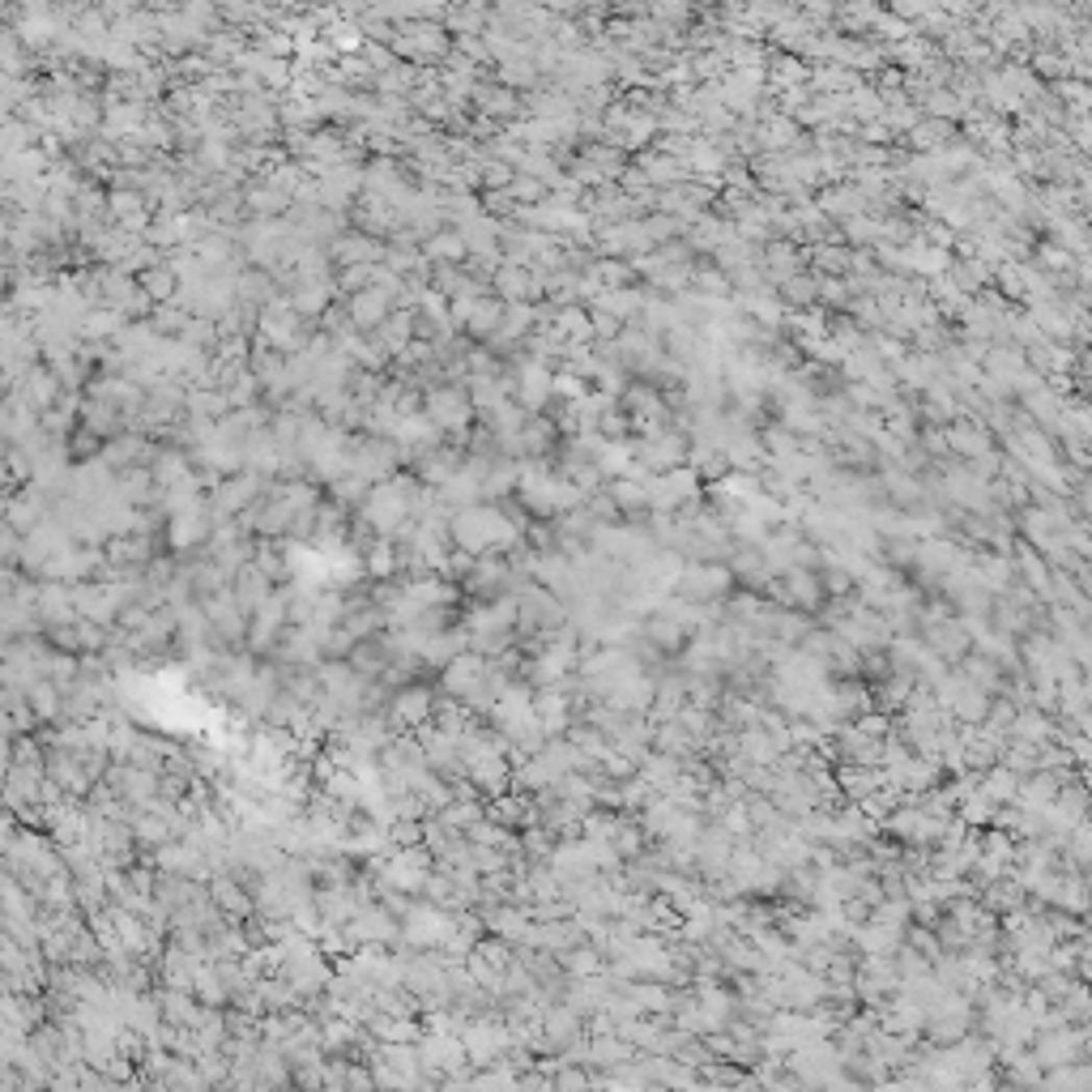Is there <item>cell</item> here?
Masks as SVG:
<instances>
[{"label": "cell", "mask_w": 1092, "mask_h": 1092, "mask_svg": "<svg viewBox=\"0 0 1092 1092\" xmlns=\"http://www.w3.org/2000/svg\"><path fill=\"white\" fill-rule=\"evenodd\" d=\"M499 321H504V303H499L495 295H482V299L474 303V312H470V321H466V333L478 338V342H487V338L499 329Z\"/></svg>", "instance_id": "cell-28"}, {"label": "cell", "mask_w": 1092, "mask_h": 1092, "mask_svg": "<svg viewBox=\"0 0 1092 1092\" xmlns=\"http://www.w3.org/2000/svg\"><path fill=\"white\" fill-rule=\"evenodd\" d=\"M833 781H837L841 802H849V806H862L875 790L888 786V777H884L879 768H837V772H833Z\"/></svg>", "instance_id": "cell-10"}, {"label": "cell", "mask_w": 1092, "mask_h": 1092, "mask_svg": "<svg viewBox=\"0 0 1092 1092\" xmlns=\"http://www.w3.org/2000/svg\"><path fill=\"white\" fill-rule=\"evenodd\" d=\"M943 278L955 287V291H965L969 299H977L982 291H990L994 287V269L990 265H982L977 256H951V265H947V273Z\"/></svg>", "instance_id": "cell-13"}, {"label": "cell", "mask_w": 1092, "mask_h": 1092, "mask_svg": "<svg viewBox=\"0 0 1092 1092\" xmlns=\"http://www.w3.org/2000/svg\"><path fill=\"white\" fill-rule=\"evenodd\" d=\"M994 815H998V806L982 794V790H973V794H965L961 802H955V819H961V824L969 828V833H982V828H994Z\"/></svg>", "instance_id": "cell-27"}, {"label": "cell", "mask_w": 1092, "mask_h": 1092, "mask_svg": "<svg viewBox=\"0 0 1092 1092\" xmlns=\"http://www.w3.org/2000/svg\"><path fill=\"white\" fill-rule=\"evenodd\" d=\"M546 329H555L564 342L572 346H594V325H589V307H555L551 316V325Z\"/></svg>", "instance_id": "cell-22"}, {"label": "cell", "mask_w": 1092, "mask_h": 1092, "mask_svg": "<svg viewBox=\"0 0 1092 1092\" xmlns=\"http://www.w3.org/2000/svg\"><path fill=\"white\" fill-rule=\"evenodd\" d=\"M918 641L926 645V653L930 657H939L943 666H961V657L973 649L969 645V636H965V627H961V619H943V623H930V627H922L918 631Z\"/></svg>", "instance_id": "cell-7"}, {"label": "cell", "mask_w": 1092, "mask_h": 1092, "mask_svg": "<svg viewBox=\"0 0 1092 1092\" xmlns=\"http://www.w3.org/2000/svg\"><path fill=\"white\" fill-rule=\"evenodd\" d=\"M636 462V452H631V440H606V448L598 452V474L611 482V478H623L627 474V466Z\"/></svg>", "instance_id": "cell-31"}, {"label": "cell", "mask_w": 1092, "mask_h": 1092, "mask_svg": "<svg viewBox=\"0 0 1092 1092\" xmlns=\"http://www.w3.org/2000/svg\"><path fill=\"white\" fill-rule=\"evenodd\" d=\"M350 316H354V325H363V329L380 325L384 316H389V295H380V291H363V295H354Z\"/></svg>", "instance_id": "cell-32"}, {"label": "cell", "mask_w": 1092, "mask_h": 1092, "mask_svg": "<svg viewBox=\"0 0 1092 1092\" xmlns=\"http://www.w3.org/2000/svg\"><path fill=\"white\" fill-rule=\"evenodd\" d=\"M380 875H384V888H397V892H423L427 879H431V853L427 849H393L384 862H380Z\"/></svg>", "instance_id": "cell-6"}, {"label": "cell", "mask_w": 1092, "mask_h": 1092, "mask_svg": "<svg viewBox=\"0 0 1092 1092\" xmlns=\"http://www.w3.org/2000/svg\"><path fill=\"white\" fill-rule=\"evenodd\" d=\"M1008 739L1033 743V747H1050V743H1059V717H1045V713H1037V709H1020L1016 721H1012V730H1008Z\"/></svg>", "instance_id": "cell-14"}, {"label": "cell", "mask_w": 1092, "mask_h": 1092, "mask_svg": "<svg viewBox=\"0 0 1092 1092\" xmlns=\"http://www.w3.org/2000/svg\"><path fill=\"white\" fill-rule=\"evenodd\" d=\"M209 896H214V900L226 909V914H244V909H248V896H244V892H240L231 879H214Z\"/></svg>", "instance_id": "cell-38"}, {"label": "cell", "mask_w": 1092, "mask_h": 1092, "mask_svg": "<svg viewBox=\"0 0 1092 1092\" xmlns=\"http://www.w3.org/2000/svg\"><path fill=\"white\" fill-rule=\"evenodd\" d=\"M735 576L725 564H682L674 585H670V594L678 602H692V606H721L725 598L735 594Z\"/></svg>", "instance_id": "cell-1"}, {"label": "cell", "mask_w": 1092, "mask_h": 1092, "mask_svg": "<svg viewBox=\"0 0 1092 1092\" xmlns=\"http://www.w3.org/2000/svg\"><path fill=\"white\" fill-rule=\"evenodd\" d=\"M955 670H961V674H965V678L973 682V688H977V692H986L990 700H994L998 692H1003V682H1008V674H1003V670H998V666H994L990 657H982V653H973V649H969V653L961 657V666H955Z\"/></svg>", "instance_id": "cell-20"}, {"label": "cell", "mask_w": 1092, "mask_h": 1092, "mask_svg": "<svg viewBox=\"0 0 1092 1092\" xmlns=\"http://www.w3.org/2000/svg\"><path fill=\"white\" fill-rule=\"evenodd\" d=\"M636 167H641V175L649 179V189H657V193H666V189H678V184H688V163H678V158H666V154H636L631 158Z\"/></svg>", "instance_id": "cell-12"}, {"label": "cell", "mask_w": 1092, "mask_h": 1092, "mask_svg": "<svg viewBox=\"0 0 1092 1092\" xmlns=\"http://www.w3.org/2000/svg\"><path fill=\"white\" fill-rule=\"evenodd\" d=\"M1092 1088V1071L1088 1063H1067V1067H1054V1071H1045L1041 1084L1033 1092H1088Z\"/></svg>", "instance_id": "cell-24"}, {"label": "cell", "mask_w": 1092, "mask_h": 1092, "mask_svg": "<svg viewBox=\"0 0 1092 1092\" xmlns=\"http://www.w3.org/2000/svg\"><path fill=\"white\" fill-rule=\"evenodd\" d=\"M900 142H904L909 154H939L943 146L955 142V124H943V120H926V116H922L914 128L900 136Z\"/></svg>", "instance_id": "cell-15"}, {"label": "cell", "mask_w": 1092, "mask_h": 1092, "mask_svg": "<svg viewBox=\"0 0 1092 1092\" xmlns=\"http://www.w3.org/2000/svg\"><path fill=\"white\" fill-rule=\"evenodd\" d=\"M508 197H513V201H517L521 209H529V205H542V201L551 197V193H546V184H538V179H529V175H517V171H513V184H508Z\"/></svg>", "instance_id": "cell-33"}, {"label": "cell", "mask_w": 1092, "mask_h": 1092, "mask_svg": "<svg viewBox=\"0 0 1092 1092\" xmlns=\"http://www.w3.org/2000/svg\"><path fill=\"white\" fill-rule=\"evenodd\" d=\"M811 201H815V209H819V214H824L828 222H837V226H841V222H849V218H858V214H871L867 197H862V193L849 184V179H845V184H828V189H819Z\"/></svg>", "instance_id": "cell-9"}, {"label": "cell", "mask_w": 1092, "mask_h": 1092, "mask_svg": "<svg viewBox=\"0 0 1092 1092\" xmlns=\"http://www.w3.org/2000/svg\"><path fill=\"white\" fill-rule=\"evenodd\" d=\"M555 961H560V969L568 973V982H576V977H598V973L606 969V955H602L594 943H580V947L555 955Z\"/></svg>", "instance_id": "cell-25"}, {"label": "cell", "mask_w": 1092, "mask_h": 1092, "mask_svg": "<svg viewBox=\"0 0 1092 1092\" xmlns=\"http://www.w3.org/2000/svg\"><path fill=\"white\" fill-rule=\"evenodd\" d=\"M589 312L615 316L619 325H636V321H641V287H627V291H598L594 299H589Z\"/></svg>", "instance_id": "cell-17"}, {"label": "cell", "mask_w": 1092, "mask_h": 1092, "mask_svg": "<svg viewBox=\"0 0 1092 1092\" xmlns=\"http://www.w3.org/2000/svg\"><path fill=\"white\" fill-rule=\"evenodd\" d=\"M436 692L431 688H419V682H409V688H401L389 704V713L401 721V725H427L436 717Z\"/></svg>", "instance_id": "cell-11"}, {"label": "cell", "mask_w": 1092, "mask_h": 1092, "mask_svg": "<svg viewBox=\"0 0 1092 1092\" xmlns=\"http://www.w3.org/2000/svg\"><path fill=\"white\" fill-rule=\"evenodd\" d=\"M474 103H478V111L487 116V120H499V124H513V116L521 111V95H513V90H504L499 81H482V85H474V95H470Z\"/></svg>", "instance_id": "cell-16"}, {"label": "cell", "mask_w": 1092, "mask_h": 1092, "mask_svg": "<svg viewBox=\"0 0 1092 1092\" xmlns=\"http://www.w3.org/2000/svg\"><path fill=\"white\" fill-rule=\"evenodd\" d=\"M879 120L888 124V132H892L896 142H900V136H904L909 128H914V124L922 120V111H918L914 103H900V107H884V116H879Z\"/></svg>", "instance_id": "cell-35"}, {"label": "cell", "mask_w": 1092, "mask_h": 1092, "mask_svg": "<svg viewBox=\"0 0 1092 1092\" xmlns=\"http://www.w3.org/2000/svg\"><path fill=\"white\" fill-rule=\"evenodd\" d=\"M580 508L589 513V521H594L598 529H602V525H619V521H623V517H619V508L611 504V495H606V487H602L598 495H589V499H585Z\"/></svg>", "instance_id": "cell-34"}, {"label": "cell", "mask_w": 1092, "mask_h": 1092, "mask_svg": "<svg viewBox=\"0 0 1092 1092\" xmlns=\"http://www.w3.org/2000/svg\"><path fill=\"white\" fill-rule=\"evenodd\" d=\"M786 1075L798 1079L806 1092H819L824 1084H833L841 1075V1059L833 1041H806L798 1050L786 1054Z\"/></svg>", "instance_id": "cell-2"}, {"label": "cell", "mask_w": 1092, "mask_h": 1092, "mask_svg": "<svg viewBox=\"0 0 1092 1092\" xmlns=\"http://www.w3.org/2000/svg\"><path fill=\"white\" fill-rule=\"evenodd\" d=\"M1028 1054L1037 1059L1041 1071H1054V1067H1067V1063H1084V1054H1088V1028H1084V1024H1067V1028L1037 1033V1037L1028 1041Z\"/></svg>", "instance_id": "cell-3"}, {"label": "cell", "mask_w": 1092, "mask_h": 1092, "mask_svg": "<svg viewBox=\"0 0 1092 1092\" xmlns=\"http://www.w3.org/2000/svg\"><path fill=\"white\" fill-rule=\"evenodd\" d=\"M704 491V482L696 478L692 466H678V470H666V474H653L645 482V495H649V517H674L688 499H696Z\"/></svg>", "instance_id": "cell-4"}, {"label": "cell", "mask_w": 1092, "mask_h": 1092, "mask_svg": "<svg viewBox=\"0 0 1092 1092\" xmlns=\"http://www.w3.org/2000/svg\"><path fill=\"white\" fill-rule=\"evenodd\" d=\"M867 922L879 926V930L904 935V926H909V900H904V896H884V900L871 909V914H867Z\"/></svg>", "instance_id": "cell-30"}, {"label": "cell", "mask_w": 1092, "mask_h": 1092, "mask_svg": "<svg viewBox=\"0 0 1092 1092\" xmlns=\"http://www.w3.org/2000/svg\"><path fill=\"white\" fill-rule=\"evenodd\" d=\"M815 295H819V278H815L811 269H806V273H794V278H786V282L777 287V299H781L786 312H806V307H815Z\"/></svg>", "instance_id": "cell-26"}, {"label": "cell", "mask_w": 1092, "mask_h": 1092, "mask_svg": "<svg viewBox=\"0 0 1092 1092\" xmlns=\"http://www.w3.org/2000/svg\"><path fill=\"white\" fill-rule=\"evenodd\" d=\"M692 291H696V295H709V299H730V295H735L730 282H725V273H721L713 260H704V256L692 260Z\"/></svg>", "instance_id": "cell-29"}, {"label": "cell", "mask_w": 1092, "mask_h": 1092, "mask_svg": "<svg viewBox=\"0 0 1092 1092\" xmlns=\"http://www.w3.org/2000/svg\"><path fill=\"white\" fill-rule=\"evenodd\" d=\"M858 735H867V739H875V743H884L888 735H892V717L888 713H879V709H871V713H862L858 721H849Z\"/></svg>", "instance_id": "cell-37"}, {"label": "cell", "mask_w": 1092, "mask_h": 1092, "mask_svg": "<svg viewBox=\"0 0 1092 1092\" xmlns=\"http://www.w3.org/2000/svg\"><path fill=\"white\" fill-rule=\"evenodd\" d=\"M977 790H982L994 806H1012V802H1016V790H1020V777H1016L1012 768L994 764V768H986L982 777H977Z\"/></svg>", "instance_id": "cell-23"}, {"label": "cell", "mask_w": 1092, "mask_h": 1092, "mask_svg": "<svg viewBox=\"0 0 1092 1092\" xmlns=\"http://www.w3.org/2000/svg\"><path fill=\"white\" fill-rule=\"evenodd\" d=\"M470 415H474V405H470V397L462 393V389H440V393H431V419L440 423V427H466L470 423Z\"/></svg>", "instance_id": "cell-19"}, {"label": "cell", "mask_w": 1092, "mask_h": 1092, "mask_svg": "<svg viewBox=\"0 0 1092 1092\" xmlns=\"http://www.w3.org/2000/svg\"><path fill=\"white\" fill-rule=\"evenodd\" d=\"M806 85H811V95H828V99H837V95H849V90H858L862 77L849 73V69H841V65H811Z\"/></svg>", "instance_id": "cell-21"}, {"label": "cell", "mask_w": 1092, "mask_h": 1092, "mask_svg": "<svg viewBox=\"0 0 1092 1092\" xmlns=\"http://www.w3.org/2000/svg\"><path fill=\"white\" fill-rule=\"evenodd\" d=\"M427 256H431V260H462V256H466L462 231H440V235L427 244Z\"/></svg>", "instance_id": "cell-36"}, {"label": "cell", "mask_w": 1092, "mask_h": 1092, "mask_svg": "<svg viewBox=\"0 0 1092 1092\" xmlns=\"http://www.w3.org/2000/svg\"><path fill=\"white\" fill-rule=\"evenodd\" d=\"M631 452H636V466H645L649 474H666V470L688 466V436L674 427H662L645 440H631Z\"/></svg>", "instance_id": "cell-5"}, {"label": "cell", "mask_w": 1092, "mask_h": 1092, "mask_svg": "<svg viewBox=\"0 0 1092 1092\" xmlns=\"http://www.w3.org/2000/svg\"><path fill=\"white\" fill-rule=\"evenodd\" d=\"M943 440H947L951 462H965V466L998 448L994 436H990L982 423H973V419H955V423H947V427H943Z\"/></svg>", "instance_id": "cell-8"}, {"label": "cell", "mask_w": 1092, "mask_h": 1092, "mask_svg": "<svg viewBox=\"0 0 1092 1092\" xmlns=\"http://www.w3.org/2000/svg\"><path fill=\"white\" fill-rule=\"evenodd\" d=\"M338 256H342L346 265H350V260H368V256H372V244L363 240V235H350L346 244H338Z\"/></svg>", "instance_id": "cell-39"}, {"label": "cell", "mask_w": 1092, "mask_h": 1092, "mask_svg": "<svg viewBox=\"0 0 1092 1092\" xmlns=\"http://www.w3.org/2000/svg\"><path fill=\"white\" fill-rule=\"evenodd\" d=\"M926 120H943V124H965V116L973 111V103H965L955 90H926V95L914 103Z\"/></svg>", "instance_id": "cell-18"}]
</instances>
